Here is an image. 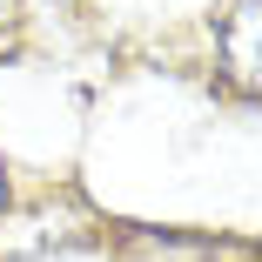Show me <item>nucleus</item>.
<instances>
[{"instance_id":"obj_1","label":"nucleus","mask_w":262,"mask_h":262,"mask_svg":"<svg viewBox=\"0 0 262 262\" xmlns=\"http://www.w3.org/2000/svg\"><path fill=\"white\" fill-rule=\"evenodd\" d=\"M235 74H242V81H255V7H242V14H235Z\"/></svg>"},{"instance_id":"obj_2","label":"nucleus","mask_w":262,"mask_h":262,"mask_svg":"<svg viewBox=\"0 0 262 262\" xmlns=\"http://www.w3.org/2000/svg\"><path fill=\"white\" fill-rule=\"evenodd\" d=\"M0 195H7V182H0Z\"/></svg>"}]
</instances>
